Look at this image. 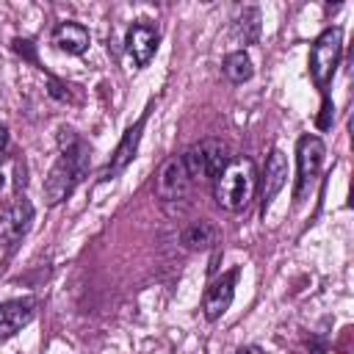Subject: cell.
<instances>
[{"label": "cell", "mask_w": 354, "mask_h": 354, "mask_svg": "<svg viewBox=\"0 0 354 354\" xmlns=\"http://www.w3.org/2000/svg\"><path fill=\"white\" fill-rule=\"evenodd\" d=\"M340 50H343V30L337 25L321 30L318 39L310 47V75H313L315 88H321V94H326V86L335 77Z\"/></svg>", "instance_id": "obj_4"}, {"label": "cell", "mask_w": 354, "mask_h": 354, "mask_svg": "<svg viewBox=\"0 0 354 354\" xmlns=\"http://www.w3.org/2000/svg\"><path fill=\"white\" fill-rule=\"evenodd\" d=\"M288 183V158L282 149H271L268 152V160H266V169H263V177H260V202H263V213L271 207L274 196L285 188Z\"/></svg>", "instance_id": "obj_10"}, {"label": "cell", "mask_w": 354, "mask_h": 354, "mask_svg": "<svg viewBox=\"0 0 354 354\" xmlns=\"http://www.w3.org/2000/svg\"><path fill=\"white\" fill-rule=\"evenodd\" d=\"M0 185H3V174H0Z\"/></svg>", "instance_id": "obj_22"}, {"label": "cell", "mask_w": 354, "mask_h": 354, "mask_svg": "<svg viewBox=\"0 0 354 354\" xmlns=\"http://www.w3.org/2000/svg\"><path fill=\"white\" fill-rule=\"evenodd\" d=\"M232 36L241 44H254L260 39V8H254V6L241 8V14L232 22Z\"/></svg>", "instance_id": "obj_14"}, {"label": "cell", "mask_w": 354, "mask_h": 354, "mask_svg": "<svg viewBox=\"0 0 354 354\" xmlns=\"http://www.w3.org/2000/svg\"><path fill=\"white\" fill-rule=\"evenodd\" d=\"M53 44L69 55H80L88 47V30L80 22H61L53 30Z\"/></svg>", "instance_id": "obj_13"}, {"label": "cell", "mask_w": 354, "mask_h": 354, "mask_svg": "<svg viewBox=\"0 0 354 354\" xmlns=\"http://www.w3.org/2000/svg\"><path fill=\"white\" fill-rule=\"evenodd\" d=\"M191 191V177L185 171L183 155H174L169 160L160 163L158 174H155V194L160 202H183Z\"/></svg>", "instance_id": "obj_6"}, {"label": "cell", "mask_w": 354, "mask_h": 354, "mask_svg": "<svg viewBox=\"0 0 354 354\" xmlns=\"http://www.w3.org/2000/svg\"><path fill=\"white\" fill-rule=\"evenodd\" d=\"M50 94L58 97V100H66V97H69V91H64V86H61L58 80H53V77H50Z\"/></svg>", "instance_id": "obj_19"}, {"label": "cell", "mask_w": 354, "mask_h": 354, "mask_svg": "<svg viewBox=\"0 0 354 354\" xmlns=\"http://www.w3.org/2000/svg\"><path fill=\"white\" fill-rule=\"evenodd\" d=\"M218 241V230H216V224L213 221H194V224H188L185 230H183V243H185V249H191V252H199V249H210L213 243Z\"/></svg>", "instance_id": "obj_15"}, {"label": "cell", "mask_w": 354, "mask_h": 354, "mask_svg": "<svg viewBox=\"0 0 354 354\" xmlns=\"http://www.w3.org/2000/svg\"><path fill=\"white\" fill-rule=\"evenodd\" d=\"M147 113H149V111H144V116L136 119V122L124 130L122 141L116 144V149H113V155H111V160H108V166H105V171H102V180H113V177H119V174L133 163V158H136V152H138L141 130H144V124H147Z\"/></svg>", "instance_id": "obj_7"}, {"label": "cell", "mask_w": 354, "mask_h": 354, "mask_svg": "<svg viewBox=\"0 0 354 354\" xmlns=\"http://www.w3.org/2000/svg\"><path fill=\"white\" fill-rule=\"evenodd\" d=\"M158 41H160V33L155 25L149 22H133L127 28V36H124V44H127V53L130 58L136 61V66H147L158 50Z\"/></svg>", "instance_id": "obj_9"}, {"label": "cell", "mask_w": 354, "mask_h": 354, "mask_svg": "<svg viewBox=\"0 0 354 354\" xmlns=\"http://www.w3.org/2000/svg\"><path fill=\"white\" fill-rule=\"evenodd\" d=\"M183 163H185V171H188L191 180L213 183L221 174V169L230 163V149L218 138H202V141H196L185 149Z\"/></svg>", "instance_id": "obj_3"}, {"label": "cell", "mask_w": 354, "mask_h": 354, "mask_svg": "<svg viewBox=\"0 0 354 354\" xmlns=\"http://www.w3.org/2000/svg\"><path fill=\"white\" fill-rule=\"evenodd\" d=\"M332 100H329V94H324V100H321V113H318V127L321 130H326L329 124H332Z\"/></svg>", "instance_id": "obj_17"}, {"label": "cell", "mask_w": 354, "mask_h": 354, "mask_svg": "<svg viewBox=\"0 0 354 354\" xmlns=\"http://www.w3.org/2000/svg\"><path fill=\"white\" fill-rule=\"evenodd\" d=\"M36 315V301L33 299H11L0 304V340L17 335L30 318Z\"/></svg>", "instance_id": "obj_12"}, {"label": "cell", "mask_w": 354, "mask_h": 354, "mask_svg": "<svg viewBox=\"0 0 354 354\" xmlns=\"http://www.w3.org/2000/svg\"><path fill=\"white\" fill-rule=\"evenodd\" d=\"M238 354H266V351H263L260 346H241Z\"/></svg>", "instance_id": "obj_21"}, {"label": "cell", "mask_w": 354, "mask_h": 354, "mask_svg": "<svg viewBox=\"0 0 354 354\" xmlns=\"http://www.w3.org/2000/svg\"><path fill=\"white\" fill-rule=\"evenodd\" d=\"M14 53H19L22 58H28L30 64H36V53H33V44L28 39H14Z\"/></svg>", "instance_id": "obj_18"}, {"label": "cell", "mask_w": 354, "mask_h": 354, "mask_svg": "<svg viewBox=\"0 0 354 354\" xmlns=\"http://www.w3.org/2000/svg\"><path fill=\"white\" fill-rule=\"evenodd\" d=\"M30 221H33V205L22 196V199H17V202L6 210V216L0 218V243H3V246H14V243L30 230Z\"/></svg>", "instance_id": "obj_11"}, {"label": "cell", "mask_w": 354, "mask_h": 354, "mask_svg": "<svg viewBox=\"0 0 354 354\" xmlns=\"http://www.w3.org/2000/svg\"><path fill=\"white\" fill-rule=\"evenodd\" d=\"M64 133H66V147L61 149L58 160L53 163L44 180V196L50 205H58L61 199H66L88 171V147L80 138H75L72 130H64Z\"/></svg>", "instance_id": "obj_1"}, {"label": "cell", "mask_w": 354, "mask_h": 354, "mask_svg": "<svg viewBox=\"0 0 354 354\" xmlns=\"http://www.w3.org/2000/svg\"><path fill=\"white\" fill-rule=\"evenodd\" d=\"M6 147H8V127L0 124V155L6 152Z\"/></svg>", "instance_id": "obj_20"}, {"label": "cell", "mask_w": 354, "mask_h": 354, "mask_svg": "<svg viewBox=\"0 0 354 354\" xmlns=\"http://www.w3.org/2000/svg\"><path fill=\"white\" fill-rule=\"evenodd\" d=\"M224 77L230 80V83H235V86H241V83H246L252 75H254V66H252V58L243 53V50H235V53H230L227 58H224Z\"/></svg>", "instance_id": "obj_16"}, {"label": "cell", "mask_w": 354, "mask_h": 354, "mask_svg": "<svg viewBox=\"0 0 354 354\" xmlns=\"http://www.w3.org/2000/svg\"><path fill=\"white\" fill-rule=\"evenodd\" d=\"M254 188H257V169L249 158H230V163L213 180V196L230 213H241L252 202Z\"/></svg>", "instance_id": "obj_2"}, {"label": "cell", "mask_w": 354, "mask_h": 354, "mask_svg": "<svg viewBox=\"0 0 354 354\" xmlns=\"http://www.w3.org/2000/svg\"><path fill=\"white\" fill-rule=\"evenodd\" d=\"M235 279H238V268H232V271L216 277V279L207 285V290H205V296H202V313H205L207 321H216V318H221V315L230 310L232 296H235Z\"/></svg>", "instance_id": "obj_8"}, {"label": "cell", "mask_w": 354, "mask_h": 354, "mask_svg": "<svg viewBox=\"0 0 354 354\" xmlns=\"http://www.w3.org/2000/svg\"><path fill=\"white\" fill-rule=\"evenodd\" d=\"M324 155H326V149H324V141L318 136L307 133V136H301L296 141V166H299V171H296V191H293V202L296 205H301L307 199V194H310V188H313V183H315V177L321 171Z\"/></svg>", "instance_id": "obj_5"}]
</instances>
